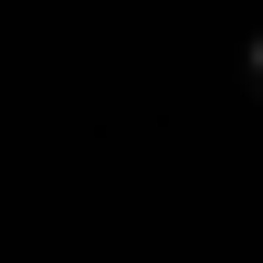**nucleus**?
<instances>
[{
	"label": "nucleus",
	"instance_id": "f257e3e1",
	"mask_svg": "<svg viewBox=\"0 0 263 263\" xmlns=\"http://www.w3.org/2000/svg\"><path fill=\"white\" fill-rule=\"evenodd\" d=\"M242 84L263 95V32H242Z\"/></svg>",
	"mask_w": 263,
	"mask_h": 263
}]
</instances>
